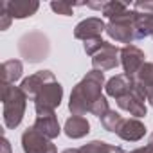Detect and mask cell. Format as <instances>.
Returning a JSON list of instances; mask_svg holds the SVG:
<instances>
[{
    "label": "cell",
    "mask_w": 153,
    "mask_h": 153,
    "mask_svg": "<svg viewBox=\"0 0 153 153\" xmlns=\"http://www.w3.org/2000/svg\"><path fill=\"white\" fill-rule=\"evenodd\" d=\"M105 85V74L101 70H90L85 78L76 85L70 92L68 110L72 115H85L92 112V106L103 97L101 90Z\"/></svg>",
    "instance_id": "1"
},
{
    "label": "cell",
    "mask_w": 153,
    "mask_h": 153,
    "mask_svg": "<svg viewBox=\"0 0 153 153\" xmlns=\"http://www.w3.org/2000/svg\"><path fill=\"white\" fill-rule=\"evenodd\" d=\"M2 105H4V114H2L4 126L15 130L25 115V106H27L25 92L15 85H2Z\"/></svg>",
    "instance_id": "2"
},
{
    "label": "cell",
    "mask_w": 153,
    "mask_h": 153,
    "mask_svg": "<svg viewBox=\"0 0 153 153\" xmlns=\"http://www.w3.org/2000/svg\"><path fill=\"white\" fill-rule=\"evenodd\" d=\"M18 52L27 63H40L51 52V42L42 31H29L18 40Z\"/></svg>",
    "instance_id": "3"
},
{
    "label": "cell",
    "mask_w": 153,
    "mask_h": 153,
    "mask_svg": "<svg viewBox=\"0 0 153 153\" xmlns=\"http://www.w3.org/2000/svg\"><path fill=\"white\" fill-rule=\"evenodd\" d=\"M106 34L119 42V43H128L131 45V42L137 40V33H135V11L133 9H126L112 18H108L106 24Z\"/></svg>",
    "instance_id": "4"
},
{
    "label": "cell",
    "mask_w": 153,
    "mask_h": 153,
    "mask_svg": "<svg viewBox=\"0 0 153 153\" xmlns=\"http://www.w3.org/2000/svg\"><path fill=\"white\" fill-rule=\"evenodd\" d=\"M61 99H63V87L58 81H49L33 97L34 110L38 115L54 114V110L61 105Z\"/></svg>",
    "instance_id": "5"
},
{
    "label": "cell",
    "mask_w": 153,
    "mask_h": 153,
    "mask_svg": "<svg viewBox=\"0 0 153 153\" xmlns=\"http://www.w3.org/2000/svg\"><path fill=\"white\" fill-rule=\"evenodd\" d=\"M146 90L135 81V87L131 92H128L126 96H123L121 99H117V106L124 112H128L130 115H133L135 119L139 117H144L148 114V108H146Z\"/></svg>",
    "instance_id": "6"
},
{
    "label": "cell",
    "mask_w": 153,
    "mask_h": 153,
    "mask_svg": "<svg viewBox=\"0 0 153 153\" xmlns=\"http://www.w3.org/2000/svg\"><path fill=\"white\" fill-rule=\"evenodd\" d=\"M22 149L24 153H58L51 139L42 135L34 126L27 128L22 133Z\"/></svg>",
    "instance_id": "7"
},
{
    "label": "cell",
    "mask_w": 153,
    "mask_h": 153,
    "mask_svg": "<svg viewBox=\"0 0 153 153\" xmlns=\"http://www.w3.org/2000/svg\"><path fill=\"white\" fill-rule=\"evenodd\" d=\"M121 63V49H117L114 43L105 42L101 49L92 56V67L94 70H112Z\"/></svg>",
    "instance_id": "8"
},
{
    "label": "cell",
    "mask_w": 153,
    "mask_h": 153,
    "mask_svg": "<svg viewBox=\"0 0 153 153\" xmlns=\"http://www.w3.org/2000/svg\"><path fill=\"white\" fill-rule=\"evenodd\" d=\"M106 33V24L97 18V16H90V18H85L81 20L74 29V38L76 40H83V42H88V40H96V38H101V34Z\"/></svg>",
    "instance_id": "9"
},
{
    "label": "cell",
    "mask_w": 153,
    "mask_h": 153,
    "mask_svg": "<svg viewBox=\"0 0 153 153\" xmlns=\"http://www.w3.org/2000/svg\"><path fill=\"white\" fill-rule=\"evenodd\" d=\"M144 52L137 47V45H124L121 49V65L124 68L126 76H135L140 67L146 63L144 61Z\"/></svg>",
    "instance_id": "10"
},
{
    "label": "cell",
    "mask_w": 153,
    "mask_h": 153,
    "mask_svg": "<svg viewBox=\"0 0 153 153\" xmlns=\"http://www.w3.org/2000/svg\"><path fill=\"white\" fill-rule=\"evenodd\" d=\"M135 87V78L133 76H126V74H119L110 78L105 85V90L110 97H114L115 101L121 99L123 96H126L128 92H131Z\"/></svg>",
    "instance_id": "11"
},
{
    "label": "cell",
    "mask_w": 153,
    "mask_h": 153,
    "mask_svg": "<svg viewBox=\"0 0 153 153\" xmlns=\"http://www.w3.org/2000/svg\"><path fill=\"white\" fill-rule=\"evenodd\" d=\"M49 81H56L54 74H52L51 70H38V72L31 74L29 78H25V79L22 81L20 88L25 92V96H27V97H31V99H33V97L36 96V92H38L45 83H49Z\"/></svg>",
    "instance_id": "12"
},
{
    "label": "cell",
    "mask_w": 153,
    "mask_h": 153,
    "mask_svg": "<svg viewBox=\"0 0 153 153\" xmlns=\"http://www.w3.org/2000/svg\"><path fill=\"white\" fill-rule=\"evenodd\" d=\"M6 9L11 15V18L22 20L36 15V11L40 9V2H36V0H7Z\"/></svg>",
    "instance_id": "13"
},
{
    "label": "cell",
    "mask_w": 153,
    "mask_h": 153,
    "mask_svg": "<svg viewBox=\"0 0 153 153\" xmlns=\"http://www.w3.org/2000/svg\"><path fill=\"white\" fill-rule=\"evenodd\" d=\"M117 135L123 139V140H128V142H137L140 140L144 135H146V126L144 123H140L139 119L131 117V119H124Z\"/></svg>",
    "instance_id": "14"
},
{
    "label": "cell",
    "mask_w": 153,
    "mask_h": 153,
    "mask_svg": "<svg viewBox=\"0 0 153 153\" xmlns=\"http://www.w3.org/2000/svg\"><path fill=\"white\" fill-rule=\"evenodd\" d=\"M65 135L68 139H81L85 135H88L90 131V123L87 121V117L83 115H72L65 121V128H63Z\"/></svg>",
    "instance_id": "15"
},
{
    "label": "cell",
    "mask_w": 153,
    "mask_h": 153,
    "mask_svg": "<svg viewBox=\"0 0 153 153\" xmlns=\"http://www.w3.org/2000/svg\"><path fill=\"white\" fill-rule=\"evenodd\" d=\"M33 126H34V128H36V130L42 133V135H45V137H47V139H51V140H52V139H56V137L59 135V131H61L56 114L38 115Z\"/></svg>",
    "instance_id": "16"
},
{
    "label": "cell",
    "mask_w": 153,
    "mask_h": 153,
    "mask_svg": "<svg viewBox=\"0 0 153 153\" xmlns=\"http://www.w3.org/2000/svg\"><path fill=\"white\" fill-rule=\"evenodd\" d=\"M24 65L20 59H7L2 63V85H15L22 78Z\"/></svg>",
    "instance_id": "17"
},
{
    "label": "cell",
    "mask_w": 153,
    "mask_h": 153,
    "mask_svg": "<svg viewBox=\"0 0 153 153\" xmlns=\"http://www.w3.org/2000/svg\"><path fill=\"white\" fill-rule=\"evenodd\" d=\"M135 33H137V40L153 36V15L135 11Z\"/></svg>",
    "instance_id": "18"
},
{
    "label": "cell",
    "mask_w": 153,
    "mask_h": 153,
    "mask_svg": "<svg viewBox=\"0 0 153 153\" xmlns=\"http://www.w3.org/2000/svg\"><path fill=\"white\" fill-rule=\"evenodd\" d=\"M133 78L144 90L153 88V61H146Z\"/></svg>",
    "instance_id": "19"
},
{
    "label": "cell",
    "mask_w": 153,
    "mask_h": 153,
    "mask_svg": "<svg viewBox=\"0 0 153 153\" xmlns=\"http://www.w3.org/2000/svg\"><path fill=\"white\" fill-rule=\"evenodd\" d=\"M119 149H121L119 146H112L105 140H92L79 148L81 153H117Z\"/></svg>",
    "instance_id": "20"
},
{
    "label": "cell",
    "mask_w": 153,
    "mask_h": 153,
    "mask_svg": "<svg viewBox=\"0 0 153 153\" xmlns=\"http://www.w3.org/2000/svg\"><path fill=\"white\" fill-rule=\"evenodd\" d=\"M124 117L121 114H117L115 110H108L103 117H101V126L106 130V131H112V133H117L121 124H123Z\"/></svg>",
    "instance_id": "21"
},
{
    "label": "cell",
    "mask_w": 153,
    "mask_h": 153,
    "mask_svg": "<svg viewBox=\"0 0 153 153\" xmlns=\"http://www.w3.org/2000/svg\"><path fill=\"white\" fill-rule=\"evenodd\" d=\"M78 6H87V2H65V0L51 2V9L58 15H63V16H72L74 7H78Z\"/></svg>",
    "instance_id": "22"
},
{
    "label": "cell",
    "mask_w": 153,
    "mask_h": 153,
    "mask_svg": "<svg viewBox=\"0 0 153 153\" xmlns=\"http://www.w3.org/2000/svg\"><path fill=\"white\" fill-rule=\"evenodd\" d=\"M128 9V4H124V2H115V0H110V2H106L105 4V7H103V15L106 16V18H112V16H115V15H119V13H123V11H126Z\"/></svg>",
    "instance_id": "23"
},
{
    "label": "cell",
    "mask_w": 153,
    "mask_h": 153,
    "mask_svg": "<svg viewBox=\"0 0 153 153\" xmlns=\"http://www.w3.org/2000/svg\"><path fill=\"white\" fill-rule=\"evenodd\" d=\"M11 22H13V18L6 9V2H0V31H7Z\"/></svg>",
    "instance_id": "24"
},
{
    "label": "cell",
    "mask_w": 153,
    "mask_h": 153,
    "mask_svg": "<svg viewBox=\"0 0 153 153\" xmlns=\"http://www.w3.org/2000/svg\"><path fill=\"white\" fill-rule=\"evenodd\" d=\"M105 43V40H101V38H96V40H88V42H85L83 43V49H85V52L88 54V56H94L99 49H101V45Z\"/></svg>",
    "instance_id": "25"
},
{
    "label": "cell",
    "mask_w": 153,
    "mask_h": 153,
    "mask_svg": "<svg viewBox=\"0 0 153 153\" xmlns=\"http://www.w3.org/2000/svg\"><path fill=\"white\" fill-rule=\"evenodd\" d=\"M108 110H110V106H108V101H106V97L103 96V97H101V99H99V101H97L94 106H92V112H90V114H94V115H97V117L101 119V117H103V115H105Z\"/></svg>",
    "instance_id": "26"
},
{
    "label": "cell",
    "mask_w": 153,
    "mask_h": 153,
    "mask_svg": "<svg viewBox=\"0 0 153 153\" xmlns=\"http://www.w3.org/2000/svg\"><path fill=\"white\" fill-rule=\"evenodd\" d=\"M133 9L135 11H140V13H148V15H153V2H149V0H146V2H135L133 4Z\"/></svg>",
    "instance_id": "27"
},
{
    "label": "cell",
    "mask_w": 153,
    "mask_h": 153,
    "mask_svg": "<svg viewBox=\"0 0 153 153\" xmlns=\"http://www.w3.org/2000/svg\"><path fill=\"white\" fill-rule=\"evenodd\" d=\"M131 153H153V131L149 133V137H148V142H146L142 148H135Z\"/></svg>",
    "instance_id": "28"
},
{
    "label": "cell",
    "mask_w": 153,
    "mask_h": 153,
    "mask_svg": "<svg viewBox=\"0 0 153 153\" xmlns=\"http://www.w3.org/2000/svg\"><path fill=\"white\" fill-rule=\"evenodd\" d=\"M105 4H106V2H87V7H90V9H97V11H103Z\"/></svg>",
    "instance_id": "29"
},
{
    "label": "cell",
    "mask_w": 153,
    "mask_h": 153,
    "mask_svg": "<svg viewBox=\"0 0 153 153\" xmlns=\"http://www.w3.org/2000/svg\"><path fill=\"white\" fill-rule=\"evenodd\" d=\"M2 153H13L11 151V144H9V140L6 137L2 139Z\"/></svg>",
    "instance_id": "30"
},
{
    "label": "cell",
    "mask_w": 153,
    "mask_h": 153,
    "mask_svg": "<svg viewBox=\"0 0 153 153\" xmlns=\"http://www.w3.org/2000/svg\"><path fill=\"white\" fill-rule=\"evenodd\" d=\"M146 99H148V103L153 106V88H148V90H146Z\"/></svg>",
    "instance_id": "31"
},
{
    "label": "cell",
    "mask_w": 153,
    "mask_h": 153,
    "mask_svg": "<svg viewBox=\"0 0 153 153\" xmlns=\"http://www.w3.org/2000/svg\"><path fill=\"white\" fill-rule=\"evenodd\" d=\"M61 153H81L79 149H76V148H68V149H63Z\"/></svg>",
    "instance_id": "32"
},
{
    "label": "cell",
    "mask_w": 153,
    "mask_h": 153,
    "mask_svg": "<svg viewBox=\"0 0 153 153\" xmlns=\"http://www.w3.org/2000/svg\"><path fill=\"white\" fill-rule=\"evenodd\" d=\"M151 38H153V36H151Z\"/></svg>",
    "instance_id": "33"
}]
</instances>
